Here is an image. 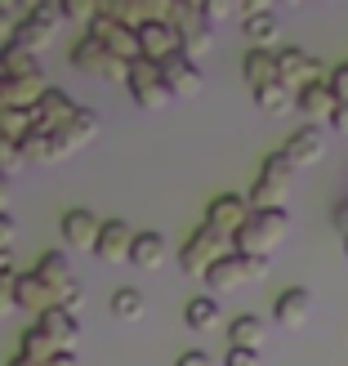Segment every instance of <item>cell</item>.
<instances>
[{"mask_svg":"<svg viewBox=\"0 0 348 366\" xmlns=\"http://www.w3.org/2000/svg\"><path fill=\"white\" fill-rule=\"evenodd\" d=\"M45 366H76V353H54Z\"/></svg>","mask_w":348,"mask_h":366,"instance_id":"obj_45","label":"cell"},{"mask_svg":"<svg viewBox=\"0 0 348 366\" xmlns=\"http://www.w3.org/2000/svg\"><path fill=\"white\" fill-rule=\"evenodd\" d=\"M63 242H67V250H94L99 246V232H103V219L94 214V210H67L63 214Z\"/></svg>","mask_w":348,"mask_h":366,"instance_id":"obj_15","label":"cell"},{"mask_svg":"<svg viewBox=\"0 0 348 366\" xmlns=\"http://www.w3.org/2000/svg\"><path fill=\"white\" fill-rule=\"evenodd\" d=\"M228 242H232V237H224V232H214V228L201 224V228L188 237V242H183V250H179V268L188 272V277H201V282H206V272H210L219 259H224V254H232Z\"/></svg>","mask_w":348,"mask_h":366,"instance_id":"obj_4","label":"cell"},{"mask_svg":"<svg viewBox=\"0 0 348 366\" xmlns=\"http://www.w3.org/2000/svg\"><path fill=\"white\" fill-rule=\"evenodd\" d=\"M201 14H206V23L214 27V23H224V18H232L237 5H232V0H206V5H201Z\"/></svg>","mask_w":348,"mask_h":366,"instance_id":"obj_37","label":"cell"},{"mask_svg":"<svg viewBox=\"0 0 348 366\" xmlns=\"http://www.w3.org/2000/svg\"><path fill=\"white\" fill-rule=\"evenodd\" d=\"M71 67L76 71H89V76H99V81H130V63H121L112 59L99 41H89V36H81L76 45H71Z\"/></svg>","mask_w":348,"mask_h":366,"instance_id":"obj_7","label":"cell"},{"mask_svg":"<svg viewBox=\"0 0 348 366\" xmlns=\"http://www.w3.org/2000/svg\"><path fill=\"white\" fill-rule=\"evenodd\" d=\"M242 76L250 89H264L277 81V49H246L242 59Z\"/></svg>","mask_w":348,"mask_h":366,"instance_id":"obj_23","label":"cell"},{"mask_svg":"<svg viewBox=\"0 0 348 366\" xmlns=\"http://www.w3.org/2000/svg\"><path fill=\"white\" fill-rule=\"evenodd\" d=\"M295 89L290 85H282V81H272V85H264V89H254V103L264 107L268 117H282V112H290V107H295Z\"/></svg>","mask_w":348,"mask_h":366,"instance_id":"obj_29","label":"cell"},{"mask_svg":"<svg viewBox=\"0 0 348 366\" xmlns=\"http://www.w3.org/2000/svg\"><path fill=\"white\" fill-rule=\"evenodd\" d=\"M5 366H41V362H31V357H23V353H14V357H9Z\"/></svg>","mask_w":348,"mask_h":366,"instance_id":"obj_47","label":"cell"},{"mask_svg":"<svg viewBox=\"0 0 348 366\" xmlns=\"http://www.w3.org/2000/svg\"><path fill=\"white\" fill-rule=\"evenodd\" d=\"M259 277H268V259H250V254H224L210 272H206V286H214V290H242V286H250V282H259Z\"/></svg>","mask_w":348,"mask_h":366,"instance_id":"obj_6","label":"cell"},{"mask_svg":"<svg viewBox=\"0 0 348 366\" xmlns=\"http://www.w3.org/2000/svg\"><path fill=\"white\" fill-rule=\"evenodd\" d=\"M36 326L45 331V340H49L59 353H71V344L81 340V322H76V313H67V308H59V304H54L49 313L36 317Z\"/></svg>","mask_w":348,"mask_h":366,"instance_id":"obj_19","label":"cell"},{"mask_svg":"<svg viewBox=\"0 0 348 366\" xmlns=\"http://www.w3.org/2000/svg\"><path fill=\"white\" fill-rule=\"evenodd\" d=\"M103 14V5H94V0H63V18L67 23H94V18Z\"/></svg>","mask_w":348,"mask_h":366,"instance_id":"obj_35","label":"cell"},{"mask_svg":"<svg viewBox=\"0 0 348 366\" xmlns=\"http://www.w3.org/2000/svg\"><path fill=\"white\" fill-rule=\"evenodd\" d=\"M183 322H188V331L210 335L214 326H219V304H214L210 295H192L188 304H183Z\"/></svg>","mask_w":348,"mask_h":366,"instance_id":"obj_27","label":"cell"},{"mask_svg":"<svg viewBox=\"0 0 348 366\" xmlns=\"http://www.w3.org/2000/svg\"><path fill=\"white\" fill-rule=\"evenodd\" d=\"M282 157H286L295 170L317 166V161L326 157V134H322V125H299V130L282 143Z\"/></svg>","mask_w":348,"mask_h":366,"instance_id":"obj_10","label":"cell"},{"mask_svg":"<svg viewBox=\"0 0 348 366\" xmlns=\"http://www.w3.org/2000/svg\"><path fill=\"white\" fill-rule=\"evenodd\" d=\"M224 366H259V353H250V349H228Z\"/></svg>","mask_w":348,"mask_h":366,"instance_id":"obj_40","label":"cell"},{"mask_svg":"<svg viewBox=\"0 0 348 366\" xmlns=\"http://www.w3.org/2000/svg\"><path fill=\"white\" fill-rule=\"evenodd\" d=\"M125 89H130V99L139 103V107H148V112H156V107H170V89H166V81H161V67L156 63H148V59H139V63H130V81H125Z\"/></svg>","mask_w":348,"mask_h":366,"instance_id":"obj_9","label":"cell"},{"mask_svg":"<svg viewBox=\"0 0 348 366\" xmlns=\"http://www.w3.org/2000/svg\"><path fill=\"white\" fill-rule=\"evenodd\" d=\"M295 107L308 117V125H317V121H331L335 117V107H339V99L331 94V85L326 81H317V85H308V89H299V99H295Z\"/></svg>","mask_w":348,"mask_h":366,"instance_id":"obj_20","label":"cell"},{"mask_svg":"<svg viewBox=\"0 0 348 366\" xmlns=\"http://www.w3.org/2000/svg\"><path fill=\"white\" fill-rule=\"evenodd\" d=\"M331 130L348 139V103H339V107H335V117H331Z\"/></svg>","mask_w":348,"mask_h":366,"instance_id":"obj_44","label":"cell"},{"mask_svg":"<svg viewBox=\"0 0 348 366\" xmlns=\"http://www.w3.org/2000/svg\"><path fill=\"white\" fill-rule=\"evenodd\" d=\"M344 254H348V237H344Z\"/></svg>","mask_w":348,"mask_h":366,"instance_id":"obj_48","label":"cell"},{"mask_svg":"<svg viewBox=\"0 0 348 366\" xmlns=\"http://www.w3.org/2000/svg\"><path fill=\"white\" fill-rule=\"evenodd\" d=\"M331 71H326L308 49H295V45H286V49H277V81L282 85H290L299 94V89H308V85H317V81H326Z\"/></svg>","mask_w":348,"mask_h":366,"instance_id":"obj_8","label":"cell"},{"mask_svg":"<svg viewBox=\"0 0 348 366\" xmlns=\"http://www.w3.org/2000/svg\"><path fill=\"white\" fill-rule=\"evenodd\" d=\"M286 232H290L286 206L282 210H250L246 224L237 228V237H232V250L237 254H250V259H268V254L286 242Z\"/></svg>","mask_w":348,"mask_h":366,"instance_id":"obj_1","label":"cell"},{"mask_svg":"<svg viewBox=\"0 0 348 366\" xmlns=\"http://www.w3.org/2000/svg\"><path fill=\"white\" fill-rule=\"evenodd\" d=\"M63 134H67V143H71V148H85V143H94V139H99V117L81 107V112H76V121H71Z\"/></svg>","mask_w":348,"mask_h":366,"instance_id":"obj_33","label":"cell"},{"mask_svg":"<svg viewBox=\"0 0 348 366\" xmlns=\"http://www.w3.org/2000/svg\"><path fill=\"white\" fill-rule=\"evenodd\" d=\"M27 166V157H23V143H14V139H5V134H0V174H18V170H23Z\"/></svg>","mask_w":348,"mask_h":366,"instance_id":"obj_34","label":"cell"},{"mask_svg":"<svg viewBox=\"0 0 348 366\" xmlns=\"http://www.w3.org/2000/svg\"><path fill=\"white\" fill-rule=\"evenodd\" d=\"M49 41H54V31H49V27L31 23V18H18V31H14V41H9V45H18V49H31V54H41V49H49Z\"/></svg>","mask_w":348,"mask_h":366,"instance_id":"obj_31","label":"cell"},{"mask_svg":"<svg viewBox=\"0 0 348 366\" xmlns=\"http://www.w3.org/2000/svg\"><path fill=\"white\" fill-rule=\"evenodd\" d=\"M36 277H41L49 290H63L67 282H76V277H71V264H67L63 250H41V259H36Z\"/></svg>","mask_w":348,"mask_h":366,"instance_id":"obj_26","label":"cell"},{"mask_svg":"<svg viewBox=\"0 0 348 366\" xmlns=\"http://www.w3.org/2000/svg\"><path fill=\"white\" fill-rule=\"evenodd\" d=\"M0 76H14V81H31V76H41V59H36L31 49L5 45V49H0Z\"/></svg>","mask_w":348,"mask_h":366,"instance_id":"obj_25","label":"cell"},{"mask_svg":"<svg viewBox=\"0 0 348 366\" xmlns=\"http://www.w3.org/2000/svg\"><path fill=\"white\" fill-rule=\"evenodd\" d=\"M331 224L339 228V237H348V197H344V201H339V206L331 210Z\"/></svg>","mask_w":348,"mask_h":366,"instance_id":"obj_43","label":"cell"},{"mask_svg":"<svg viewBox=\"0 0 348 366\" xmlns=\"http://www.w3.org/2000/svg\"><path fill=\"white\" fill-rule=\"evenodd\" d=\"M290 188H295V166H290L282 152H272V157H264L259 179L250 183V197L246 201H250V210H282Z\"/></svg>","mask_w":348,"mask_h":366,"instance_id":"obj_2","label":"cell"},{"mask_svg":"<svg viewBox=\"0 0 348 366\" xmlns=\"http://www.w3.org/2000/svg\"><path fill=\"white\" fill-rule=\"evenodd\" d=\"M139 54L148 63H166L174 59V54H183V41H179V31L170 23H148V27H139Z\"/></svg>","mask_w":348,"mask_h":366,"instance_id":"obj_14","label":"cell"},{"mask_svg":"<svg viewBox=\"0 0 348 366\" xmlns=\"http://www.w3.org/2000/svg\"><path fill=\"white\" fill-rule=\"evenodd\" d=\"M242 31H246V41H250V49H272V41H277V14L272 9H254V14H246L242 18Z\"/></svg>","mask_w":348,"mask_h":366,"instance_id":"obj_24","label":"cell"},{"mask_svg":"<svg viewBox=\"0 0 348 366\" xmlns=\"http://www.w3.org/2000/svg\"><path fill=\"white\" fill-rule=\"evenodd\" d=\"M130 264L134 268H161V264H166V237H161V232H139L134 237V250H130Z\"/></svg>","mask_w":348,"mask_h":366,"instance_id":"obj_28","label":"cell"},{"mask_svg":"<svg viewBox=\"0 0 348 366\" xmlns=\"http://www.w3.org/2000/svg\"><path fill=\"white\" fill-rule=\"evenodd\" d=\"M161 81H166V89L174 99H192V94H201V85H206L201 63H192L188 54H174V59L161 63Z\"/></svg>","mask_w":348,"mask_h":366,"instance_id":"obj_11","label":"cell"},{"mask_svg":"<svg viewBox=\"0 0 348 366\" xmlns=\"http://www.w3.org/2000/svg\"><path fill=\"white\" fill-rule=\"evenodd\" d=\"M71 152H76V148L67 143L63 130H31L23 139V157L36 161V166H59V161H67Z\"/></svg>","mask_w":348,"mask_h":366,"instance_id":"obj_12","label":"cell"},{"mask_svg":"<svg viewBox=\"0 0 348 366\" xmlns=\"http://www.w3.org/2000/svg\"><path fill=\"white\" fill-rule=\"evenodd\" d=\"M107 308H112V317H116V322H139L143 313H148V300H143L134 286H121L116 295L107 300Z\"/></svg>","mask_w":348,"mask_h":366,"instance_id":"obj_30","label":"cell"},{"mask_svg":"<svg viewBox=\"0 0 348 366\" xmlns=\"http://www.w3.org/2000/svg\"><path fill=\"white\" fill-rule=\"evenodd\" d=\"M54 304H59V300H54V290L36 277V268H31V272H18V308H23V313H36V317H41V313H49Z\"/></svg>","mask_w":348,"mask_h":366,"instance_id":"obj_21","label":"cell"},{"mask_svg":"<svg viewBox=\"0 0 348 366\" xmlns=\"http://www.w3.org/2000/svg\"><path fill=\"white\" fill-rule=\"evenodd\" d=\"M174 366H214V362H210V353L188 349V353H179V357H174Z\"/></svg>","mask_w":348,"mask_h":366,"instance_id":"obj_41","label":"cell"},{"mask_svg":"<svg viewBox=\"0 0 348 366\" xmlns=\"http://www.w3.org/2000/svg\"><path fill=\"white\" fill-rule=\"evenodd\" d=\"M326 85H331V94H335L339 103H348V59H344L339 67H331V76H326Z\"/></svg>","mask_w":348,"mask_h":366,"instance_id":"obj_38","label":"cell"},{"mask_svg":"<svg viewBox=\"0 0 348 366\" xmlns=\"http://www.w3.org/2000/svg\"><path fill=\"white\" fill-rule=\"evenodd\" d=\"M246 214H250V201L237 197V192H224V197H214L206 206V228L224 232V237H237V228L246 224Z\"/></svg>","mask_w":348,"mask_h":366,"instance_id":"obj_13","label":"cell"},{"mask_svg":"<svg viewBox=\"0 0 348 366\" xmlns=\"http://www.w3.org/2000/svg\"><path fill=\"white\" fill-rule=\"evenodd\" d=\"M134 228L125 224V219H103V232H99V246L94 254L103 264H121V259H130V250H134Z\"/></svg>","mask_w":348,"mask_h":366,"instance_id":"obj_16","label":"cell"},{"mask_svg":"<svg viewBox=\"0 0 348 366\" xmlns=\"http://www.w3.org/2000/svg\"><path fill=\"white\" fill-rule=\"evenodd\" d=\"M31 112H36V130H67L81 107L71 103V94H63V89H45V99L36 103Z\"/></svg>","mask_w":348,"mask_h":366,"instance_id":"obj_17","label":"cell"},{"mask_svg":"<svg viewBox=\"0 0 348 366\" xmlns=\"http://www.w3.org/2000/svg\"><path fill=\"white\" fill-rule=\"evenodd\" d=\"M18 353H23V357H31V362H41V366H45V362H49L54 353H59V349H54V344L45 340V331H41V326H36V322H31V326H27V331H23V340H18Z\"/></svg>","mask_w":348,"mask_h":366,"instance_id":"obj_32","label":"cell"},{"mask_svg":"<svg viewBox=\"0 0 348 366\" xmlns=\"http://www.w3.org/2000/svg\"><path fill=\"white\" fill-rule=\"evenodd\" d=\"M264 340H268V326L254 317V313H237V317L228 322V349H250V353H259Z\"/></svg>","mask_w":348,"mask_h":366,"instance_id":"obj_22","label":"cell"},{"mask_svg":"<svg viewBox=\"0 0 348 366\" xmlns=\"http://www.w3.org/2000/svg\"><path fill=\"white\" fill-rule=\"evenodd\" d=\"M85 36H89V41H99V45L112 54V59H121V63H139V59H143V54H139V31L125 27L121 18L107 14V9L85 27Z\"/></svg>","mask_w":348,"mask_h":366,"instance_id":"obj_5","label":"cell"},{"mask_svg":"<svg viewBox=\"0 0 348 366\" xmlns=\"http://www.w3.org/2000/svg\"><path fill=\"white\" fill-rule=\"evenodd\" d=\"M166 23L179 31L183 41V54H188L192 63H201L214 45V27L206 23V14H201V5H188V0H170V18Z\"/></svg>","mask_w":348,"mask_h":366,"instance_id":"obj_3","label":"cell"},{"mask_svg":"<svg viewBox=\"0 0 348 366\" xmlns=\"http://www.w3.org/2000/svg\"><path fill=\"white\" fill-rule=\"evenodd\" d=\"M308 317H313V295H308L304 286H290L272 300V322L286 326V331H299Z\"/></svg>","mask_w":348,"mask_h":366,"instance_id":"obj_18","label":"cell"},{"mask_svg":"<svg viewBox=\"0 0 348 366\" xmlns=\"http://www.w3.org/2000/svg\"><path fill=\"white\" fill-rule=\"evenodd\" d=\"M9 183H14L9 174H0V210H5V206H9Z\"/></svg>","mask_w":348,"mask_h":366,"instance_id":"obj_46","label":"cell"},{"mask_svg":"<svg viewBox=\"0 0 348 366\" xmlns=\"http://www.w3.org/2000/svg\"><path fill=\"white\" fill-rule=\"evenodd\" d=\"M14 308H18V272L0 268V317H9Z\"/></svg>","mask_w":348,"mask_h":366,"instance_id":"obj_36","label":"cell"},{"mask_svg":"<svg viewBox=\"0 0 348 366\" xmlns=\"http://www.w3.org/2000/svg\"><path fill=\"white\" fill-rule=\"evenodd\" d=\"M14 31H18V18L9 14V5H0V49L14 41Z\"/></svg>","mask_w":348,"mask_h":366,"instance_id":"obj_39","label":"cell"},{"mask_svg":"<svg viewBox=\"0 0 348 366\" xmlns=\"http://www.w3.org/2000/svg\"><path fill=\"white\" fill-rule=\"evenodd\" d=\"M14 232H18V228H14V219H9V214H0V254H9Z\"/></svg>","mask_w":348,"mask_h":366,"instance_id":"obj_42","label":"cell"}]
</instances>
